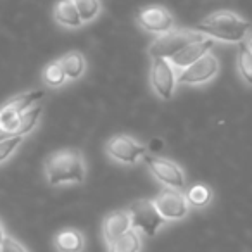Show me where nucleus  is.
<instances>
[{"instance_id":"25","label":"nucleus","mask_w":252,"mask_h":252,"mask_svg":"<svg viewBox=\"0 0 252 252\" xmlns=\"http://www.w3.org/2000/svg\"><path fill=\"white\" fill-rule=\"evenodd\" d=\"M5 238V233H4V228H2V223H0V247H2V242Z\"/></svg>"},{"instance_id":"13","label":"nucleus","mask_w":252,"mask_h":252,"mask_svg":"<svg viewBox=\"0 0 252 252\" xmlns=\"http://www.w3.org/2000/svg\"><path fill=\"white\" fill-rule=\"evenodd\" d=\"M128 230H131V218L128 209H119L107 214L104 223H102V235H104V240L107 245L121 235H125Z\"/></svg>"},{"instance_id":"3","label":"nucleus","mask_w":252,"mask_h":252,"mask_svg":"<svg viewBox=\"0 0 252 252\" xmlns=\"http://www.w3.org/2000/svg\"><path fill=\"white\" fill-rule=\"evenodd\" d=\"M202 38V33L195 32V30H171V32L162 33L158 38L152 40V43L149 45V56H152V59H156V57L171 59L180 50L185 49L189 43Z\"/></svg>"},{"instance_id":"21","label":"nucleus","mask_w":252,"mask_h":252,"mask_svg":"<svg viewBox=\"0 0 252 252\" xmlns=\"http://www.w3.org/2000/svg\"><path fill=\"white\" fill-rule=\"evenodd\" d=\"M185 195H187V200H189L190 206L204 207V206H207V204H209L213 193H211V190L207 189L206 185H202V183H197V185L190 187L189 192H187Z\"/></svg>"},{"instance_id":"26","label":"nucleus","mask_w":252,"mask_h":252,"mask_svg":"<svg viewBox=\"0 0 252 252\" xmlns=\"http://www.w3.org/2000/svg\"><path fill=\"white\" fill-rule=\"evenodd\" d=\"M247 45H249V47H251V49H252V32H251V33H249V35H247Z\"/></svg>"},{"instance_id":"20","label":"nucleus","mask_w":252,"mask_h":252,"mask_svg":"<svg viewBox=\"0 0 252 252\" xmlns=\"http://www.w3.org/2000/svg\"><path fill=\"white\" fill-rule=\"evenodd\" d=\"M43 83L49 85L52 88H57V87H63L64 81L67 80L66 78V73H64L63 66H61L59 61H54V63L47 64V67L43 69Z\"/></svg>"},{"instance_id":"9","label":"nucleus","mask_w":252,"mask_h":252,"mask_svg":"<svg viewBox=\"0 0 252 252\" xmlns=\"http://www.w3.org/2000/svg\"><path fill=\"white\" fill-rule=\"evenodd\" d=\"M176 83H178V80H176L175 66L169 63V59H161V57L152 59L151 85L156 94L159 95V98L169 100L175 94Z\"/></svg>"},{"instance_id":"2","label":"nucleus","mask_w":252,"mask_h":252,"mask_svg":"<svg viewBox=\"0 0 252 252\" xmlns=\"http://www.w3.org/2000/svg\"><path fill=\"white\" fill-rule=\"evenodd\" d=\"M85 159L76 149H63L52 152L45 161V176L49 185L80 183L85 178Z\"/></svg>"},{"instance_id":"14","label":"nucleus","mask_w":252,"mask_h":252,"mask_svg":"<svg viewBox=\"0 0 252 252\" xmlns=\"http://www.w3.org/2000/svg\"><path fill=\"white\" fill-rule=\"evenodd\" d=\"M54 245L59 252H83L85 237L74 228H66L56 235Z\"/></svg>"},{"instance_id":"8","label":"nucleus","mask_w":252,"mask_h":252,"mask_svg":"<svg viewBox=\"0 0 252 252\" xmlns=\"http://www.w3.org/2000/svg\"><path fill=\"white\" fill-rule=\"evenodd\" d=\"M105 151L114 161L121 164H135L138 159L147 154V147L130 135H114L105 144Z\"/></svg>"},{"instance_id":"10","label":"nucleus","mask_w":252,"mask_h":252,"mask_svg":"<svg viewBox=\"0 0 252 252\" xmlns=\"http://www.w3.org/2000/svg\"><path fill=\"white\" fill-rule=\"evenodd\" d=\"M220 71V61L207 52L204 57L192 64V66L182 69V73L176 76L178 83L182 85H202L211 81Z\"/></svg>"},{"instance_id":"15","label":"nucleus","mask_w":252,"mask_h":252,"mask_svg":"<svg viewBox=\"0 0 252 252\" xmlns=\"http://www.w3.org/2000/svg\"><path fill=\"white\" fill-rule=\"evenodd\" d=\"M54 18L59 25L66 26V28H78L83 25L74 0H59L54 7Z\"/></svg>"},{"instance_id":"16","label":"nucleus","mask_w":252,"mask_h":252,"mask_svg":"<svg viewBox=\"0 0 252 252\" xmlns=\"http://www.w3.org/2000/svg\"><path fill=\"white\" fill-rule=\"evenodd\" d=\"M61 66H63L64 73H66L67 80H80L83 76L85 69H87V61L85 56L78 50H71V52L64 54L59 59Z\"/></svg>"},{"instance_id":"19","label":"nucleus","mask_w":252,"mask_h":252,"mask_svg":"<svg viewBox=\"0 0 252 252\" xmlns=\"http://www.w3.org/2000/svg\"><path fill=\"white\" fill-rule=\"evenodd\" d=\"M237 67L245 83L252 87V49L247 45V42H238Z\"/></svg>"},{"instance_id":"11","label":"nucleus","mask_w":252,"mask_h":252,"mask_svg":"<svg viewBox=\"0 0 252 252\" xmlns=\"http://www.w3.org/2000/svg\"><path fill=\"white\" fill-rule=\"evenodd\" d=\"M137 23L142 30L156 35H162L175 28V18L162 5H149L137 14Z\"/></svg>"},{"instance_id":"4","label":"nucleus","mask_w":252,"mask_h":252,"mask_svg":"<svg viewBox=\"0 0 252 252\" xmlns=\"http://www.w3.org/2000/svg\"><path fill=\"white\" fill-rule=\"evenodd\" d=\"M128 213H130L131 218V228L144 233L145 237H154L159 231V228L166 223V220L161 216L159 209L156 207L154 200L151 199L135 200L128 207Z\"/></svg>"},{"instance_id":"5","label":"nucleus","mask_w":252,"mask_h":252,"mask_svg":"<svg viewBox=\"0 0 252 252\" xmlns=\"http://www.w3.org/2000/svg\"><path fill=\"white\" fill-rule=\"evenodd\" d=\"M43 95H45L43 90H32L18 95L12 100H9L7 104L2 105L0 107V131L5 135H12L23 112L42 100Z\"/></svg>"},{"instance_id":"12","label":"nucleus","mask_w":252,"mask_h":252,"mask_svg":"<svg viewBox=\"0 0 252 252\" xmlns=\"http://www.w3.org/2000/svg\"><path fill=\"white\" fill-rule=\"evenodd\" d=\"M214 47V40L213 38H202L197 40V42H192L185 47V49L180 50L176 56H173L169 59V63L173 64L178 69H185V67L192 66L195 61H199L200 57H204L211 49Z\"/></svg>"},{"instance_id":"7","label":"nucleus","mask_w":252,"mask_h":252,"mask_svg":"<svg viewBox=\"0 0 252 252\" xmlns=\"http://www.w3.org/2000/svg\"><path fill=\"white\" fill-rule=\"evenodd\" d=\"M154 204L166 221L183 220L190 211V204L185 193L180 189H171V187H164L156 195Z\"/></svg>"},{"instance_id":"1","label":"nucleus","mask_w":252,"mask_h":252,"mask_svg":"<svg viewBox=\"0 0 252 252\" xmlns=\"http://www.w3.org/2000/svg\"><path fill=\"white\" fill-rule=\"evenodd\" d=\"M195 30H199L202 35H207L209 38H216L221 42L238 43L244 42L245 36L251 33L252 25L251 21L238 16L231 11H216L204 18L195 25Z\"/></svg>"},{"instance_id":"17","label":"nucleus","mask_w":252,"mask_h":252,"mask_svg":"<svg viewBox=\"0 0 252 252\" xmlns=\"http://www.w3.org/2000/svg\"><path fill=\"white\" fill-rule=\"evenodd\" d=\"M142 249V237L140 231H137L135 228L128 230L125 235H121L119 238H116L114 242L107 245L109 252H140Z\"/></svg>"},{"instance_id":"22","label":"nucleus","mask_w":252,"mask_h":252,"mask_svg":"<svg viewBox=\"0 0 252 252\" xmlns=\"http://www.w3.org/2000/svg\"><path fill=\"white\" fill-rule=\"evenodd\" d=\"M74 4H76V9L83 23L94 21L102 11L100 0H74Z\"/></svg>"},{"instance_id":"6","label":"nucleus","mask_w":252,"mask_h":252,"mask_svg":"<svg viewBox=\"0 0 252 252\" xmlns=\"http://www.w3.org/2000/svg\"><path fill=\"white\" fill-rule=\"evenodd\" d=\"M144 161L147 164L149 171L154 175V178H158L162 185L171 187V189H180L183 190L187 185L185 173L180 168L176 162L169 161V159L159 158V156L145 154Z\"/></svg>"},{"instance_id":"24","label":"nucleus","mask_w":252,"mask_h":252,"mask_svg":"<svg viewBox=\"0 0 252 252\" xmlns=\"http://www.w3.org/2000/svg\"><path fill=\"white\" fill-rule=\"evenodd\" d=\"M0 252H28V251H26L25 245L19 240H16L14 237L5 235L4 242H2V247H0Z\"/></svg>"},{"instance_id":"23","label":"nucleus","mask_w":252,"mask_h":252,"mask_svg":"<svg viewBox=\"0 0 252 252\" xmlns=\"http://www.w3.org/2000/svg\"><path fill=\"white\" fill-rule=\"evenodd\" d=\"M25 140V135H5L2 133L0 137V162L9 159V156L19 147Z\"/></svg>"},{"instance_id":"18","label":"nucleus","mask_w":252,"mask_h":252,"mask_svg":"<svg viewBox=\"0 0 252 252\" xmlns=\"http://www.w3.org/2000/svg\"><path fill=\"white\" fill-rule=\"evenodd\" d=\"M42 111H43L42 102H36L35 105H32L30 109H26V111L21 114V118H19V123H18V126H16V130L12 131V135L30 133V131L35 128V125H36V121H38Z\"/></svg>"}]
</instances>
